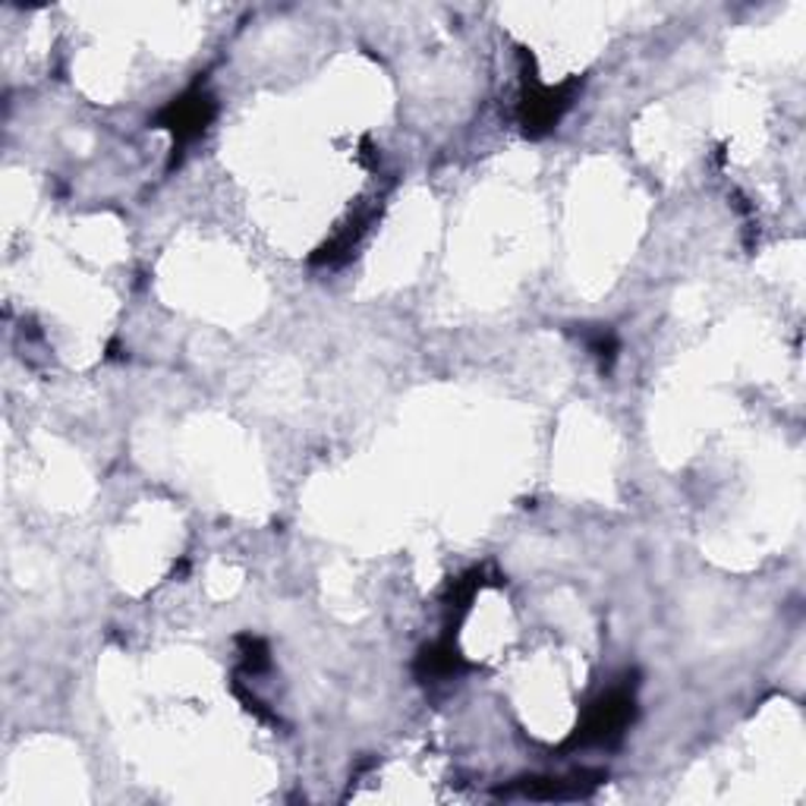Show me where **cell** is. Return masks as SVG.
Returning a JSON list of instances; mask_svg holds the SVG:
<instances>
[{"label": "cell", "mask_w": 806, "mask_h": 806, "mask_svg": "<svg viewBox=\"0 0 806 806\" xmlns=\"http://www.w3.org/2000/svg\"><path fill=\"white\" fill-rule=\"evenodd\" d=\"M211 117V101L209 98H202V95H189V98H183L177 104H171V111L164 114V123L174 129V136H177L179 142H186V139H193Z\"/></svg>", "instance_id": "1"}]
</instances>
